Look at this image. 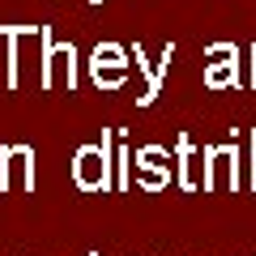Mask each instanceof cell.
I'll return each mask as SVG.
<instances>
[{"mask_svg": "<svg viewBox=\"0 0 256 256\" xmlns=\"http://www.w3.org/2000/svg\"><path fill=\"white\" fill-rule=\"evenodd\" d=\"M73 184L82 192H111L116 188V158H111V141L102 146H82L73 158Z\"/></svg>", "mask_w": 256, "mask_h": 256, "instance_id": "6da1fadb", "label": "cell"}, {"mask_svg": "<svg viewBox=\"0 0 256 256\" xmlns=\"http://www.w3.org/2000/svg\"><path fill=\"white\" fill-rule=\"evenodd\" d=\"M128 73H132V60H128V52L120 43H98L90 56V82L98 86V90H120V86L128 82Z\"/></svg>", "mask_w": 256, "mask_h": 256, "instance_id": "7a4b0ae2", "label": "cell"}, {"mask_svg": "<svg viewBox=\"0 0 256 256\" xmlns=\"http://www.w3.org/2000/svg\"><path fill=\"white\" fill-rule=\"evenodd\" d=\"M43 38H47V30H43ZM43 90H68L73 94L77 90V47L73 43H52L47 38V56H43Z\"/></svg>", "mask_w": 256, "mask_h": 256, "instance_id": "3957f363", "label": "cell"}, {"mask_svg": "<svg viewBox=\"0 0 256 256\" xmlns=\"http://www.w3.org/2000/svg\"><path fill=\"white\" fill-rule=\"evenodd\" d=\"M0 188L4 192H30L34 188V150L30 146L0 150Z\"/></svg>", "mask_w": 256, "mask_h": 256, "instance_id": "277c9868", "label": "cell"}, {"mask_svg": "<svg viewBox=\"0 0 256 256\" xmlns=\"http://www.w3.org/2000/svg\"><path fill=\"white\" fill-rule=\"evenodd\" d=\"M239 192V150L235 146H210L205 150V192Z\"/></svg>", "mask_w": 256, "mask_h": 256, "instance_id": "5b68a950", "label": "cell"}, {"mask_svg": "<svg viewBox=\"0 0 256 256\" xmlns=\"http://www.w3.org/2000/svg\"><path fill=\"white\" fill-rule=\"evenodd\" d=\"M205 86L210 90H230L239 86V47L235 43H214L205 52Z\"/></svg>", "mask_w": 256, "mask_h": 256, "instance_id": "8992f818", "label": "cell"}, {"mask_svg": "<svg viewBox=\"0 0 256 256\" xmlns=\"http://www.w3.org/2000/svg\"><path fill=\"white\" fill-rule=\"evenodd\" d=\"M137 184L146 192H162L171 184V154L162 146H146L137 150Z\"/></svg>", "mask_w": 256, "mask_h": 256, "instance_id": "52a82bcc", "label": "cell"}, {"mask_svg": "<svg viewBox=\"0 0 256 256\" xmlns=\"http://www.w3.org/2000/svg\"><path fill=\"white\" fill-rule=\"evenodd\" d=\"M180 188H196V180H192V141L180 137Z\"/></svg>", "mask_w": 256, "mask_h": 256, "instance_id": "ba28073f", "label": "cell"}, {"mask_svg": "<svg viewBox=\"0 0 256 256\" xmlns=\"http://www.w3.org/2000/svg\"><path fill=\"white\" fill-rule=\"evenodd\" d=\"M252 188H256V132H252Z\"/></svg>", "mask_w": 256, "mask_h": 256, "instance_id": "9c48e42d", "label": "cell"}, {"mask_svg": "<svg viewBox=\"0 0 256 256\" xmlns=\"http://www.w3.org/2000/svg\"><path fill=\"white\" fill-rule=\"evenodd\" d=\"M248 86L256 90V47H252V77H248Z\"/></svg>", "mask_w": 256, "mask_h": 256, "instance_id": "30bf717a", "label": "cell"}]
</instances>
